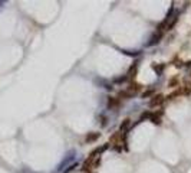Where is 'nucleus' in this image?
<instances>
[{"label": "nucleus", "instance_id": "3", "mask_svg": "<svg viewBox=\"0 0 191 173\" xmlns=\"http://www.w3.org/2000/svg\"><path fill=\"white\" fill-rule=\"evenodd\" d=\"M162 102H164V97H162V95H154V97L151 98V101H150V105L158 107V105H161Z\"/></svg>", "mask_w": 191, "mask_h": 173}, {"label": "nucleus", "instance_id": "6", "mask_svg": "<svg viewBox=\"0 0 191 173\" xmlns=\"http://www.w3.org/2000/svg\"><path fill=\"white\" fill-rule=\"evenodd\" d=\"M150 120H151L154 124H161V118L155 114H150Z\"/></svg>", "mask_w": 191, "mask_h": 173}, {"label": "nucleus", "instance_id": "1", "mask_svg": "<svg viewBox=\"0 0 191 173\" xmlns=\"http://www.w3.org/2000/svg\"><path fill=\"white\" fill-rule=\"evenodd\" d=\"M73 159H75V151H69L66 154V157L62 160V163L58 166V172H65V167H66L68 164L73 163Z\"/></svg>", "mask_w": 191, "mask_h": 173}, {"label": "nucleus", "instance_id": "2", "mask_svg": "<svg viewBox=\"0 0 191 173\" xmlns=\"http://www.w3.org/2000/svg\"><path fill=\"white\" fill-rule=\"evenodd\" d=\"M162 33L164 32H161V31H157L154 35L150 38V42H148V46H154V45H157L158 42H160L161 39H162Z\"/></svg>", "mask_w": 191, "mask_h": 173}, {"label": "nucleus", "instance_id": "4", "mask_svg": "<svg viewBox=\"0 0 191 173\" xmlns=\"http://www.w3.org/2000/svg\"><path fill=\"white\" fill-rule=\"evenodd\" d=\"M98 137H99V133H91V134H88V136H86V142H88V143L95 142V140H96Z\"/></svg>", "mask_w": 191, "mask_h": 173}, {"label": "nucleus", "instance_id": "11", "mask_svg": "<svg viewBox=\"0 0 191 173\" xmlns=\"http://www.w3.org/2000/svg\"><path fill=\"white\" fill-rule=\"evenodd\" d=\"M132 72H134V74L137 72V64H135V65H132V67L129 68V74H128V75H129V76H132Z\"/></svg>", "mask_w": 191, "mask_h": 173}, {"label": "nucleus", "instance_id": "5", "mask_svg": "<svg viewBox=\"0 0 191 173\" xmlns=\"http://www.w3.org/2000/svg\"><path fill=\"white\" fill-rule=\"evenodd\" d=\"M128 80V76L127 75H122V76H116V78H114V82H115V84H122V82H125V81Z\"/></svg>", "mask_w": 191, "mask_h": 173}, {"label": "nucleus", "instance_id": "9", "mask_svg": "<svg viewBox=\"0 0 191 173\" xmlns=\"http://www.w3.org/2000/svg\"><path fill=\"white\" fill-rule=\"evenodd\" d=\"M129 121H131V120H124V123L121 124V130H125V129H128V126H129Z\"/></svg>", "mask_w": 191, "mask_h": 173}, {"label": "nucleus", "instance_id": "10", "mask_svg": "<svg viewBox=\"0 0 191 173\" xmlns=\"http://www.w3.org/2000/svg\"><path fill=\"white\" fill-rule=\"evenodd\" d=\"M75 167H78V163H72L71 164V166H69V167H68L66 169V170H65V173H69V172H72V170H73V169H75Z\"/></svg>", "mask_w": 191, "mask_h": 173}, {"label": "nucleus", "instance_id": "7", "mask_svg": "<svg viewBox=\"0 0 191 173\" xmlns=\"http://www.w3.org/2000/svg\"><path fill=\"white\" fill-rule=\"evenodd\" d=\"M152 69H154L157 74H161L162 69H164V67H162V65H152Z\"/></svg>", "mask_w": 191, "mask_h": 173}, {"label": "nucleus", "instance_id": "8", "mask_svg": "<svg viewBox=\"0 0 191 173\" xmlns=\"http://www.w3.org/2000/svg\"><path fill=\"white\" fill-rule=\"evenodd\" d=\"M182 93H184V94L191 93V85H190V84H185V85H184V89H182Z\"/></svg>", "mask_w": 191, "mask_h": 173}]
</instances>
